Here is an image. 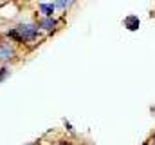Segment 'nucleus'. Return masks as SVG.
Listing matches in <instances>:
<instances>
[{"label": "nucleus", "instance_id": "5", "mask_svg": "<svg viewBox=\"0 0 155 145\" xmlns=\"http://www.w3.org/2000/svg\"><path fill=\"white\" fill-rule=\"evenodd\" d=\"M139 26H141L139 16L130 15V16H126V18H124V27H126L128 31H137V29H139Z\"/></svg>", "mask_w": 155, "mask_h": 145}, {"label": "nucleus", "instance_id": "1", "mask_svg": "<svg viewBox=\"0 0 155 145\" xmlns=\"http://www.w3.org/2000/svg\"><path fill=\"white\" fill-rule=\"evenodd\" d=\"M5 36L9 38V42H16V44H33L40 38V29L36 27V24H20L11 27Z\"/></svg>", "mask_w": 155, "mask_h": 145}, {"label": "nucleus", "instance_id": "2", "mask_svg": "<svg viewBox=\"0 0 155 145\" xmlns=\"http://www.w3.org/2000/svg\"><path fill=\"white\" fill-rule=\"evenodd\" d=\"M16 56V49L13 45V42L9 40H0V64H7L9 60H13Z\"/></svg>", "mask_w": 155, "mask_h": 145}, {"label": "nucleus", "instance_id": "3", "mask_svg": "<svg viewBox=\"0 0 155 145\" xmlns=\"http://www.w3.org/2000/svg\"><path fill=\"white\" fill-rule=\"evenodd\" d=\"M38 11L41 13V16L43 18H51L52 16V13H54V4L51 2H40L38 4Z\"/></svg>", "mask_w": 155, "mask_h": 145}, {"label": "nucleus", "instance_id": "9", "mask_svg": "<svg viewBox=\"0 0 155 145\" xmlns=\"http://www.w3.org/2000/svg\"><path fill=\"white\" fill-rule=\"evenodd\" d=\"M58 145H71V143H69V142H60Z\"/></svg>", "mask_w": 155, "mask_h": 145}, {"label": "nucleus", "instance_id": "12", "mask_svg": "<svg viewBox=\"0 0 155 145\" xmlns=\"http://www.w3.org/2000/svg\"><path fill=\"white\" fill-rule=\"evenodd\" d=\"M27 145H31V143H27Z\"/></svg>", "mask_w": 155, "mask_h": 145}, {"label": "nucleus", "instance_id": "4", "mask_svg": "<svg viewBox=\"0 0 155 145\" xmlns=\"http://www.w3.org/2000/svg\"><path fill=\"white\" fill-rule=\"evenodd\" d=\"M54 26H56V20L51 16V18H40L38 22H36V27L38 29H43V31H52L54 29Z\"/></svg>", "mask_w": 155, "mask_h": 145}, {"label": "nucleus", "instance_id": "10", "mask_svg": "<svg viewBox=\"0 0 155 145\" xmlns=\"http://www.w3.org/2000/svg\"><path fill=\"white\" fill-rule=\"evenodd\" d=\"M153 145H155V136H153Z\"/></svg>", "mask_w": 155, "mask_h": 145}, {"label": "nucleus", "instance_id": "6", "mask_svg": "<svg viewBox=\"0 0 155 145\" xmlns=\"http://www.w3.org/2000/svg\"><path fill=\"white\" fill-rule=\"evenodd\" d=\"M7 74H9V69H7V67H2V69H0V82H4Z\"/></svg>", "mask_w": 155, "mask_h": 145}, {"label": "nucleus", "instance_id": "8", "mask_svg": "<svg viewBox=\"0 0 155 145\" xmlns=\"http://www.w3.org/2000/svg\"><path fill=\"white\" fill-rule=\"evenodd\" d=\"M65 127H67V129H69V131H71V133H72V131H74V129H72V125H71V123H69V122H67V120H65Z\"/></svg>", "mask_w": 155, "mask_h": 145}, {"label": "nucleus", "instance_id": "7", "mask_svg": "<svg viewBox=\"0 0 155 145\" xmlns=\"http://www.w3.org/2000/svg\"><path fill=\"white\" fill-rule=\"evenodd\" d=\"M52 4H54V7H61V9L67 7V5H71V2H52Z\"/></svg>", "mask_w": 155, "mask_h": 145}, {"label": "nucleus", "instance_id": "11", "mask_svg": "<svg viewBox=\"0 0 155 145\" xmlns=\"http://www.w3.org/2000/svg\"><path fill=\"white\" fill-rule=\"evenodd\" d=\"M143 145H150V143H143Z\"/></svg>", "mask_w": 155, "mask_h": 145}]
</instances>
